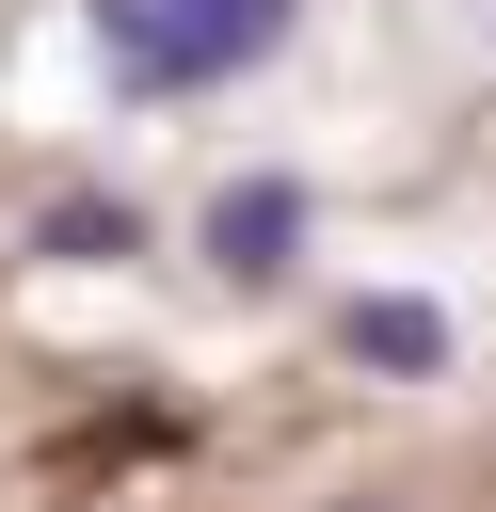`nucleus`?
Here are the masks:
<instances>
[{
    "label": "nucleus",
    "mask_w": 496,
    "mask_h": 512,
    "mask_svg": "<svg viewBox=\"0 0 496 512\" xmlns=\"http://www.w3.org/2000/svg\"><path fill=\"white\" fill-rule=\"evenodd\" d=\"M288 16H304V0H96V48H112L128 96H208V80L272 64Z\"/></svg>",
    "instance_id": "f257e3e1"
},
{
    "label": "nucleus",
    "mask_w": 496,
    "mask_h": 512,
    "mask_svg": "<svg viewBox=\"0 0 496 512\" xmlns=\"http://www.w3.org/2000/svg\"><path fill=\"white\" fill-rule=\"evenodd\" d=\"M288 256H304V176H224V192H208V272L272 288Z\"/></svg>",
    "instance_id": "f03ea898"
},
{
    "label": "nucleus",
    "mask_w": 496,
    "mask_h": 512,
    "mask_svg": "<svg viewBox=\"0 0 496 512\" xmlns=\"http://www.w3.org/2000/svg\"><path fill=\"white\" fill-rule=\"evenodd\" d=\"M352 368H400V384H416V368H448V304L368 288V304H352Z\"/></svg>",
    "instance_id": "7ed1b4c3"
},
{
    "label": "nucleus",
    "mask_w": 496,
    "mask_h": 512,
    "mask_svg": "<svg viewBox=\"0 0 496 512\" xmlns=\"http://www.w3.org/2000/svg\"><path fill=\"white\" fill-rule=\"evenodd\" d=\"M48 256H64V272H112V256H144V208H128V192H64V208H48Z\"/></svg>",
    "instance_id": "20e7f679"
}]
</instances>
